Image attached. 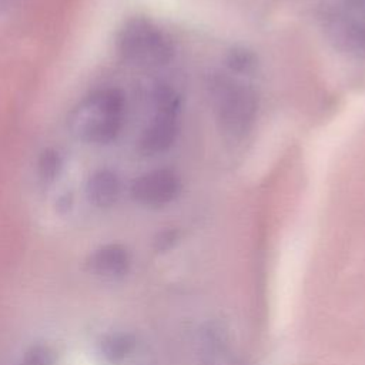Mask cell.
<instances>
[{"label":"cell","instance_id":"9","mask_svg":"<svg viewBox=\"0 0 365 365\" xmlns=\"http://www.w3.org/2000/svg\"><path fill=\"white\" fill-rule=\"evenodd\" d=\"M201 361L202 365H241L225 332L212 327L204 332Z\"/></svg>","mask_w":365,"mask_h":365},{"label":"cell","instance_id":"5","mask_svg":"<svg viewBox=\"0 0 365 365\" xmlns=\"http://www.w3.org/2000/svg\"><path fill=\"white\" fill-rule=\"evenodd\" d=\"M177 135V117L157 114L143 130L138 138V151L143 155L163 154L174 145Z\"/></svg>","mask_w":365,"mask_h":365},{"label":"cell","instance_id":"11","mask_svg":"<svg viewBox=\"0 0 365 365\" xmlns=\"http://www.w3.org/2000/svg\"><path fill=\"white\" fill-rule=\"evenodd\" d=\"M133 348V339L125 334H111L101 341L103 356L110 362L124 359Z\"/></svg>","mask_w":365,"mask_h":365},{"label":"cell","instance_id":"8","mask_svg":"<svg viewBox=\"0 0 365 365\" xmlns=\"http://www.w3.org/2000/svg\"><path fill=\"white\" fill-rule=\"evenodd\" d=\"M121 192V182L117 174L108 168L91 174L86 185L88 201L97 208H110L114 205Z\"/></svg>","mask_w":365,"mask_h":365},{"label":"cell","instance_id":"14","mask_svg":"<svg viewBox=\"0 0 365 365\" xmlns=\"http://www.w3.org/2000/svg\"><path fill=\"white\" fill-rule=\"evenodd\" d=\"M17 365H53V355L51 351L41 344L30 346Z\"/></svg>","mask_w":365,"mask_h":365},{"label":"cell","instance_id":"7","mask_svg":"<svg viewBox=\"0 0 365 365\" xmlns=\"http://www.w3.org/2000/svg\"><path fill=\"white\" fill-rule=\"evenodd\" d=\"M336 40L355 56L365 57V7L344 10L336 17V29H332Z\"/></svg>","mask_w":365,"mask_h":365},{"label":"cell","instance_id":"2","mask_svg":"<svg viewBox=\"0 0 365 365\" xmlns=\"http://www.w3.org/2000/svg\"><path fill=\"white\" fill-rule=\"evenodd\" d=\"M208 90L220 128L232 138L245 137L257 118L255 90L227 74H214Z\"/></svg>","mask_w":365,"mask_h":365},{"label":"cell","instance_id":"13","mask_svg":"<svg viewBox=\"0 0 365 365\" xmlns=\"http://www.w3.org/2000/svg\"><path fill=\"white\" fill-rule=\"evenodd\" d=\"M225 63L231 71L251 73L257 66V56L245 47H234L228 51Z\"/></svg>","mask_w":365,"mask_h":365},{"label":"cell","instance_id":"4","mask_svg":"<svg viewBox=\"0 0 365 365\" xmlns=\"http://www.w3.org/2000/svg\"><path fill=\"white\" fill-rule=\"evenodd\" d=\"M178 174L170 168H157L137 177L131 184V197L147 208H163L181 192Z\"/></svg>","mask_w":365,"mask_h":365},{"label":"cell","instance_id":"6","mask_svg":"<svg viewBox=\"0 0 365 365\" xmlns=\"http://www.w3.org/2000/svg\"><path fill=\"white\" fill-rule=\"evenodd\" d=\"M90 271L103 278H120L128 272L130 254L120 244H106L88 258Z\"/></svg>","mask_w":365,"mask_h":365},{"label":"cell","instance_id":"1","mask_svg":"<svg viewBox=\"0 0 365 365\" xmlns=\"http://www.w3.org/2000/svg\"><path fill=\"white\" fill-rule=\"evenodd\" d=\"M125 115V97L114 87L98 88L84 97L70 113L71 134L88 144H108L114 141Z\"/></svg>","mask_w":365,"mask_h":365},{"label":"cell","instance_id":"3","mask_svg":"<svg viewBox=\"0 0 365 365\" xmlns=\"http://www.w3.org/2000/svg\"><path fill=\"white\" fill-rule=\"evenodd\" d=\"M117 46L125 61L141 67L164 66L174 56L171 40L157 26L141 17L125 23Z\"/></svg>","mask_w":365,"mask_h":365},{"label":"cell","instance_id":"10","mask_svg":"<svg viewBox=\"0 0 365 365\" xmlns=\"http://www.w3.org/2000/svg\"><path fill=\"white\" fill-rule=\"evenodd\" d=\"M154 108L157 114H165L177 117L181 108V100L177 91L168 84H157L151 94Z\"/></svg>","mask_w":365,"mask_h":365},{"label":"cell","instance_id":"12","mask_svg":"<svg viewBox=\"0 0 365 365\" xmlns=\"http://www.w3.org/2000/svg\"><path fill=\"white\" fill-rule=\"evenodd\" d=\"M63 168V158L57 150L47 148L38 158V177L44 184L53 182Z\"/></svg>","mask_w":365,"mask_h":365}]
</instances>
